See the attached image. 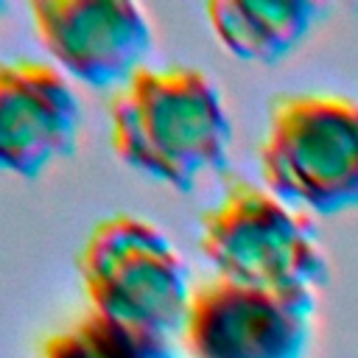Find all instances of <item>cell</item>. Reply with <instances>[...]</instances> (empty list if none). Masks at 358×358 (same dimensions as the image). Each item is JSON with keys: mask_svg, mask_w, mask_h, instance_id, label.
<instances>
[{"mask_svg": "<svg viewBox=\"0 0 358 358\" xmlns=\"http://www.w3.org/2000/svg\"><path fill=\"white\" fill-rule=\"evenodd\" d=\"M84 294L95 313L159 336H179L193 296L190 271L171 238L148 218H101L78 255Z\"/></svg>", "mask_w": 358, "mask_h": 358, "instance_id": "3", "label": "cell"}, {"mask_svg": "<svg viewBox=\"0 0 358 358\" xmlns=\"http://www.w3.org/2000/svg\"><path fill=\"white\" fill-rule=\"evenodd\" d=\"M199 246L218 277L257 288L313 291L330 268L310 218L246 179L201 215Z\"/></svg>", "mask_w": 358, "mask_h": 358, "instance_id": "4", "label": "cell"}, {"mask_svg": "<svg viewBox=\"0 0 358 358\" xmlns=\"http://www.w3.org/2000/svg\"><path fill=\"white\" fill-rule=\"evenodd\" d=\"M204 11L227 53L271 64L310 34L324 6L313 0H213Z\"/></svg>", "mask_w": 358, "mask_h": 358, "instance_id": "8", "label": "cell"}, {"mask_svg": "<svg viewBox=\"0 0 358 358\" xmlns=\"http://www.w3.org/2000/svg\"><path fill=\"white\" fill-rule=\"evenodd\" d=\"M257 162L263 185L296 210L358 207V101L324 90L277 95Z\"/></svg>", "mask_w": 358, "mask_h": 358, "instance_id": "2", "label": "cell"}, {"mask_svg": "<svg viewBox=\"0 0 358 358\" xmlns=\"http://www.w3.org/2000/svg\"><path fill=\"white\" fill-rule=\"evenodd\" d=\"M3 11H6V3H0V14H3Z\"/></svg>", "mask_w": 358, "mask_h": 358, "instance_id": "10", "label": "cell"}, {"mask_svg": "<svg viewBox=\"0 0 358 358\" xmlns=\"http://www.w3.org/2000/svg\"><path fill=\"white\" fill-rule=\"evenodd\" d=\"M109 143L134 171L185 193L227 165L232 120L199 67H140L109 101Z\"/></svg>", "mask_w": 358, "mask_h": 358, "instance_id": "1", "label": "cell"}, {"mask_svg": "<svg viewBox=\"0 0 358 358\" xmlns=\"http://www.w3.org/2000/svg\"><path fill=\"white\" fill-rule=\"evenodd\" d=\"M34 31L53 64L95 90H120L151 50V22L126 0H34Z\"/></svg>", "mask_w": 358, "mask_h": 358, "instance_id": "6", "label": "cell"}, {"mask_svg": "<svg viewBox=\"0 0 358 358\" xmlns=\"http://www.w3.org/2000/svg\"><path fill=\"white\" fill-rule=\"evenodd\" d=\"M313 310V291L215 277L193 288L179 338L190 358H305Z\"/></svg>", "mask_w": 358, "mask_h": 358, "instance_id": "5", "label": "cell"}, {"mask_svg": "<svg viewBox=\"0 0 358 358\" xmlns=\"http://www.w3.org/2000/svg\"><path fill=\"white\" fill-rule=\"evenodd\" d=\"M81 103L70 78L50 62H0V171L34 179L70 157Z\"/></svg>", "mask_w": 358, "mask_h": 358, "instance_id": "7", "label": "cell"}, {"mask_svg": "<svg viewBox=\"0 0 358 358\" xmlns=\"http://www.w3.org/2000/svg\"><path fill=\"white\" fill-rule=\"evenodd\" d=\"M36 358H179L173 338L112 322L95 310L48 336Z\"/></svg>", "mask_w": 358, "mask_h": 358, "instance_id": "9", "label": "cell"}]
</instances>
